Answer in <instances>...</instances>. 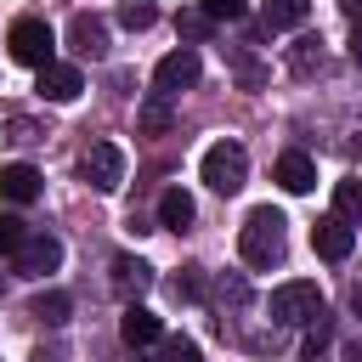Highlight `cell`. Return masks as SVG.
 <instances>
[{"label":"cell","mask_w":362,"mask_h":362,"mask_svg":"<svg viewBox=\"0 0 362 362\" xmlns=\"http://www.w3.org/2000/svg\"><path fill=\"white\" fill-rule=\"evenodd\" d=\"M288 221L272 209V204H260V209H249L243 215V226H238V255H243V266H277L283 255H288V232H283Z\"/></svg>","instance_id":"obj_1"},{"label":"cell","mask_w":362,"mask_h":362,"mask_svg":"<svg viewBox=\"0 0 362 362\" xmlns=\"http://www.w3.org/2000/svg\"><path fill=\"white\" fill-rule=\"evenodd\" d=\"M266 311H272V322H283V328H300V322L322 317V288H317V283H305V277H294V283H277V288H272V300H266Z\"/></svg>","instance_id":"obj_2"},{"label":"cell","mask_w":362,"mask_h":362,"mask_svg":"<svg viewBox=\"0 0 362 362\" xmlns=\"http://www.w3.org/2000/svg\"><path fill=\"white\" fill-rule=\"evenodd\" d=\"M6 45H11V57H17L23 68H45V62L57 57V34H51L45 17H17L11 34H6Z\"/></svg>","instance_id":"obj_3"},{"label":"cell","mask_w":362,"mask_h":362,"mask_svg":"<svg viewBox=\"0 0 362 362\" xmlns=\"http://www.w3.org/2000/svg\"><path fill=\"white\" fill-rule=\"evenodd\" d=\"M198 170H204V181H209L215 192H238V187L249 181V153H243V141H215Z\"/></svg>","instance_id":"obj_4"},{"label":"cell","mask_w":362,"mask_h":362,"mask_svg":"<svg viewBox=\"0 0 362 362\" xmlns=\"http://www.w3.org/2000/svg\"><path fill=\"white\" fill-rule=\"evenodd\" d=\"M79 175H85L96 192H119V187H124V153H119L113 141H90V147L79 153Z\"/></svg>","instance_id":"obj_5"},{"label":"cell","mask_w":362,"mask_h":362,"mask_svg":"<svg viewBox=\"0 0 362 362\" xmlns=\"http://www.w3.org/2000/svg\"><path fill=\"white\" fill-rule=\"evenodd\" d=\"M198 74H204L198 51H192V45H181V51L158 57V68H153V85H158V96H181V90H192V85H198Z\"/></svg>","instance_id":"obj_6"},{"label":"cell","mask_w":362,"mask_h":362,"mask_svg":"<svg viewBox=\"0 0 362 362\" xmlns=\"http://www.w3.org/2000/svg\"><path fill=\"white\" fill-rule=\"evenodd\" d=\"M11 260H17V272H23V277H45V272H57V266H62V238H51V232H28V238H23V249H17Z\"/></svg>","instance_id":"obj_7"},{"label":"cell","mask_w":362,"mask_h":362,"mask_svg":"<svg viewBox=\"0 0 362 362\" xmlns=\"http://www.w3.org/2000/svg\"><path fill=\"white\" fill-rule=\"evenodd\" d=\"M311 249L322 255V260H351V249H356V232H351V221H339V215H322L317 226H311Z\"/></svg>","instance_id":"obj_8"},{"label":"cell","mask_w":362,"mask_h":362,"mask_svg":"<svg viewBox=\"0 0 362 362\" xmlns=\"http://www.w3.org/2000/svg\"><path fill=\"white\" fill-rule=\"evenodd\" d=\"M34 74H40V85H34V90H40L45 102H74V96L85 90V74H79L74 62H57V57H51V62H45V68H34Z\"/></svg>","instance_id":"obj_9"},{"label":"cell","mask_w":362,"mask_h":362,"mask_svg":"<svg viewBox=\"0 0 362 362\" xmlns=\"http://www.w3.org/2000/svg\"><path fill=\"white\" fill-rule=\"evenodd\" d=\"M68 45L79 51V57H102L107 51V23L96 17V11H74V23H68Z\"/></svg>","instance_id":"obj_10"},{"label":"cell","mask_w":362,"mask_h":362,"mask_svg":"<svg viewBox=\"0 0 362 362\" xmlns=\"http://www.w3.org/2000/svg\"><path fill=\"white\" fill-rule=\"evenodd\" d=\"M272 181H277L283 192H311V187H317V164H311L305 153H283V158L272 164Z\"/></svg>","instance_id":"obj_11"},{"label":"cell","mask_w":362,"mask_h":362,"mask_svg":"<svg viewBox=\"0 0 362 362\" xmlns=\"http://www.w3.org/2000/svg\"><path fill=\"white\" fill-rule=\"evenodd\" d=\"M192 215H198V204H192V192H187V187H164V192H158V226L187 232V226H192Z\"/></svg>","instance_id":"obj_12"},{"label":"cell","mask_w":362,"mask_h":362,"mask_svg":"<svg viewBox=\"0 0 362 362\" xmlns=\"http://www.w3.org/2000/svg\"><path fill=\"white\" fill-rule=\"evenodd\" d=\"M113 288H119L124 300H141V294L153 288V266L136 260V255H119V260H113Z\"/></svg>","instance_id":"obj_13"},{"label":"cell","mask_w":362,"mask_h":362,"mask_svg":"<svg viewBox=\"0 0 362 362\" xmlns=\"http://www.w3.org/2000/svg\"><path fill=\"white\" fill-rule=\"evenodd\" d=\"M119 334H124V345H158V334H164V322L147 311V305H124V317H119Z\"/></svg>","instance_id":"obj_14"},{"label":"cell","mask_w":362,"mask_h":362,"mask_svg":"<svg viewBox=\"0 0 362 362\" xmlns=\"http://www.w3.org/2000/svg\"><path fill=\"white\" fill-rule=\"evenodd\" d=\"M0 198L34 204V198H40V170H34V164H6V170H0Z\"/></svg>","instance_id":"obj_15"},{"label":"cell","mask_w":362,"mask_h":362,"mask_svg":"<svg viewBox=\"0 0 362 362\" xmlns=\"http://www.w3.org/2000/svg\"><path fill=\"white\" fill-rule=\"evenodd\" d=\"M260 17L266 28H300L311 17V0H260Z\"/></svg>","instance_id":"obj_16"},{"label":"cell","mask_w":362,"mask_h":362,"mask_svg":"<svg viewBox=\"0 0 362 362\" xmlns=\"http://www.w3.org/2000/svg\"><path fill=\"white\" fill-rule=\"evenodd\" d=\"M334 215L339 221H362V175H345L334 187Z\"/></svg>","instance_id":"obj_17"},{"label":"cell","mask_w":362,"mask_h":362,"mask_svg":"<svg viewBox=\"0 0 362 362\" xmlns=\"http://www.w3.org/2000/svg\"><path fill=\"white\" fill-rule=\"evenodd\" d=\"M328 345H334V322L328 317H311V334H305V362H328Z\"/></svg>","instance_id":"obj_18"},{"label":"cell","mask_w":362,"mask_h":362,"mask_svg":"<svg viewBox=\"0 0 362 362\" xmlns=\"http://www.w3.org/2000/svg\"><path fill=\"white\" fill-rule=\"evenodd\" d=\"M68 311H74V300H68V294H40V300H34V317H40L45 328H62V322H68Z\"/></svg>","instance_id":"obj_19"},{"label":"cell","mask_w":362,"mask_h":362,"mask_svg":"<svg viewBox=\"0 0 362 362\" xmlns=\"http://www.w3.org/2000/svg\"><path fill=\"white\" fill-rule=\"evenodd\" d=\"M136 119H141V130H153V136H164V130H170V96H147Z\"/></svg>","instance_id":"obj_20"},{"label":"cell","mask_w":362,"mask_h":362,"mask_svg":"<svg viewBox=\"0 0 362 362\" xmlns=\"http://www.w3.org/2000/svg\"><path fill=\"white\" fill-rule=\"evenodd\" d=\"M158 362H198V345L181 334H158Z\"/></svg>","instance_id":"obj_21"},{"label":"cell","mask_w":362,"mask_h":362,"mask_svg":"<svg viewBox=\"0 0 362 362\" xmlns=\"http://www.w3.org/2000/svg\"><path fill=\"white\" fill-rule=\"evenodd\" d=\"M153 17H158V11H153L147 0H124V6H119V23H124L130 34H141V28H153Z\"/></svg>","instance_id":"obj_22"},{"label":"cell","mask_w":362,"mask_h":362,"mask_svg":"<svg viewBox=\"0 0 362 362\" xmlns=\"http://www.w3.org/2000/svg\"><path fill=\"white\" fill-rule=\"evenodd\" d=\"M23 238H28V221L23 215H0V255H17Z\"/></svg>","instance_id":"obj_23"},{"label":"cell","mask_w":362,"mask_h":362,"mask_svg":"<svg viewBox=\"0 0 362 362\" xmlns=\"http://www.w3.org/2000/svg\"><path fill=\"white\" fill-rule=\"evenodd\" d=\"M198 11H204L209 23H238V17L249 11V0H198Z\"/></svg>","instance_id":"obj_24"},{"label":"cell","mask_w":362,"mask_h":362,"mask_svg":"<svg viewBox=\"0 0 362 362\" xmlns=\"http://www.w3.org/2000/svg\"><path fill=\"white\" fill-rule=\"evenodd\" d=\"M288 62H294V74H311V68H322V45H317V40H300V45L288 51Z\"/></svg>","instance_id":"obj_25"},{"label":"cell","mask_w":362,"mask_h":362,"mask_svg":"<svg viewBox=\"0 0 362 362\" xmlns=\"http://www.w3.org/2000/svg\"><path fill=\"white\" fill-rule=\"evenodd\" d=\"M170 294H175V300H204V277H198V266H187L181 277H170Z\"/></svg>","instance_id":"obj_26"},{"label":"cell","mask_w":362,"mask_h":362,"mask_svg":"<svg viewBox=\"0 0 362 362\" xmlns=\"http://www.w3.org/2000/svg\"><path fill=\"white\" fill-rule=\"evenodd\" d=\"M175 28H181V40H192V45H198V40L209 34V17L192 6V11H181V17H175Z\"/></svg>","instance_id":"obj_27"},{"label":"cell","mask_w":362,"mask_h":362,"mask_svg":"<svg viewBox=\"0 0 362 362\" xmlns=\"http://www.w3.org/2000/svg\"><path fill=\"white\" fill-rule=\"evenodd\" d=\"M232 74H238V79H243V85H249V90H255V85H260V79H266V74H260V62H249V57H243V51H232Z\"/></svg>","instance_id":"obj_28"},{"label":"cell","mask_w":362,"mask_h":362,"mask_svg":"<svg viewBox=\"0 0 362 362\" xmlns=\"http://www.w3.org/2000/svg\"><path fill=\"white\" fill-rule=\"evenodd\" d=\"M221 300H232V305H243V300H249V283H243V277L232 272V277L221 283Z\"/></svg>","instance_id":"obj_29"},{"label":"cell","mask_w":362,"mask_h":362,"mask_svg":"<svg viewBox=\"0 0 362 362\" xmlns=\"http://www.w3.org/2000/svg\"><path fill=\"white\" fill-rule=\"evenodd\" d=\"M339 11H345L351 23H362V0H339Z\"/></svg>","instance_id":"obj_30"},{"label":"cell","mask_w":362,"mask_h":362,"mask_svg":"<svg viewBox=\"0 0 362 362\" xmlns=\"http://www.w3.org/2000/svg\"><path fill=\"white\" fill-rule=\"evenodd\" d=\"M351 57H356V62H362V23H356V28H351Z\"/></svg>","instance_id":"obj_31"},{"label":"cell","mask_w":362,"mask_h":362,"mask_svg":"<svg viewBox=\"0 0 362 362\" xmlns=\"http://www.w3.org/2000/svg\"><path fill=\"white\" fill-rule=\"evenodd\" d=\"M0 300H6V283H0Z\"/></svg>","instance_id":"obj_32"}]
</instances>
